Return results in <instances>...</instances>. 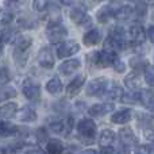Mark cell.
Listing matches in <instances>:
<instances>
[{
    "label": "cell",
    "instance_id": "cell-48",
    "mask_svg": "<svg viewBox=\"0 0 154 154\" xmlns=\"http://www.w3.org/2000/svg\"><path fill=\"white\" fill-rule=\"evenodd\" d=\"M0 154H5V152L4 150H0Z\"/></svg>",
    "mask_w": 154,
    "mask_h": 154
},
{
    "label": "cell",
    "instance_id": "cell-5",
    "mask_svg": "<svg viewBox=\"0 0 154 154\" xmlns=\"http://www.w3.org/2000/svg\"><path fill=\"white\" fill-rule=\"evenodd\" d=\"M69 15H70V19H72L73 23L79 24V26H81V27H88L92 24V19L89 18V15L85 12V10H82V8H80V7L72 8Z\"/></svg>",
    "mask_w": 154,
    "mask_h": 154
},
{
    "label": "cell",
    "instance_id": "cell-38",
    "mask_svg": "<svg viewBox=\"0 0 154 154\" xmlns=\"http://www.w3.org/2000/svg\"><path fill=\"white\" fill-rule=\"evenodd\" d=\"M11 79V75H10V70L7 68H0V87L4 84H7Z\"/></svg>",
    "mask_w": 154,
    "mask_h": 154
},
{
    "label": "cell",
    "instance_id": "cell-18",
    "mask_svg": "<svg viewBox=\"0 0 154 154\" xmlns=\"http://www.w3.org/2000/svg\"><path fill=\"white\" fill-rule=\"evenodd\" d=\"M16 114H18V104L14 103V101H8V103L0 106V116L10 119V118L15 116Z\"/></svg>",
    "mask_w": 154,
    "mask_h": 154
},
{
    "label": "cell",
    "instance_id": "cell-37",
    "mask_svg": "<svg viewBox=\"0 0 154 154\" xmlns=\"http://www.w3.org/2000/svg\"><path fill=\"white\" fill-rule=\"evenodd\" d=\"M14 20V14L10 11H3L0 15V23L2 24H10Z\"/></svg>",
    "mask_w": 154,
    "mask_h": 154
},
{
    "label": "cell",
    "instance_id": "cell-46",
    "mask_svg": "<svg viewBox=\"0 0 154 154\" xmlns=\"http://www.w3.org/2000/svg\"><path fill=\"white\" fill-rule=\"evenodd\" d=\"M80 154H97V153H96L93 149H87V150H82Z\"/></svg>",
    "mask_w": 154,
    "mask_h": 154
},
{
    "label": "cell",
    "instance_id": "cell-16",
    "mask_svg": "<svg viewBox=\"0 0 154 154\" xmlns=\"http://www.w3.org/2000/svg\"><path fill=\"white\" fill-rule=\"evenodd\" d=\"M131 118H133V112L130 109H120L111 116V122L115 125H126L131 120Z\"/></svg>",
    "mask_w": 154,
    "mask_h": 154
},
{
    "label": "cell",
    "instance_id": "cell-2",
    "mask_svg": "<svg viewBox=\"0 0 154 154\" xmlns=\"http://www.w3.org/2000/svg\"><path fill=\"white\" fill-rule=\"evenodd\" d=\"M93 57V64L97 65L100 68H107V66H111L112 64L115 62V60L118 58L116 53L114 51H109V50H100V51H96V53L92 54Z\"/></svg>",
    "mask_w": 154,
    "mask_h": 154
},
{
    "label": "cell",
    "instance_id": "cell-26",
    "mask_svg": "<svg viewBox=\"0 0 154 154\" xmlns=\"http://www.w3.org/2000/svg\"><path fill=\"white\" fill-rule=\"evenodd\" d=\"M112 15H114V11H112L111 5H104V7H101L100 10L97 11L96 18H97L99 23H106Z\"/></svg>",
    "mask_w": 154,
    "mask_h": 154
},
{
    "label": "cell",
    "instance_id": "cell-50",
    "mask_svg": "<svg viewBox=\"0 0 154 154\" xmlns=\"http://www.w3.org/2000/svg\"><path fill=\"white\" fill-rule=\"evenodd\" d=\"M2 12H3V10H2V8H0V15H2Z\"/></svg>",
    "mask_w": 154,
    "mask_h": 154
},
{
    "label": "cell",
    "instance_id": "cell-25",
    "mask_svg": "<svg viewBox=\"0 0 154 154\" xmlns=\"http://www.w3.org/2000/svg\"><path fill=\"white\" fill-rule=\"evenodd\" d=\"M46 152L49 154H61L64 152V145L58 139H50L46 143Z\"/></svg>",
    "mask_w": 154,
    "mask_h": 154
},
{
    "label": "cell",
    "instance_id": "cell-33",
    "mask_svg": "<svg viewBox=\"0 0 154 154\" xmlns=\"http://www.w3.org/2000/svg\"><path fill=\"white\" fill-rule=\"evenodd\" d=\"M108 37L114 38V39H116V41H122V42H125V30L119 26H115L109 30Z\"/></svg>",
    "mask_w": 154,
    "mask_h": 154
},
{
    "label": "cell",
    "instance_id": "cell-13",
    "mask_svg": "<svg viewBox=\"0 0 154 154\" xmlns=\"http://www.w3.org/2000/svg\"><path fill=\"white\" fill-rule=\"evenodd\" d=\"M84 82H85V76L80 75V76L75 77V79H73L72 81L68 84V87H66V95L69 96V97H73V96H76L77 93L80 92V89L82 88Z\"/></svg>",
    "mask_w": 154,
    "mask_h": 154
},
{
    "label": "cell",
    "instance_id": "cell-14",
    "mask_svg": "<svg viewBox=\"0 0 154 154\" xmlns=\"http://www.w3.org/2000/svg\"><path fill=\"white\" fill-rule=\"evenodd\" d=\"M119 138L120 142H122L125 146H131V145H135L137 143V137L134 134V131L131 130L130 127H123L120 128L119 131Z\"/></svg>",
    "mask_w": 154,
    "mask_h": 154
},
{
    "label": "cell",
    "instance_id": "cell-8",
    "mask_svg": "<svg viewBox=\"0 0 154 154\" xmlns=\"http://www.w3.org/2000/svg\"><path fill=\"white\" fill-rule=\"evenodd\" d=\"M32 45V39L29 35H16L14 39V51L16 53H27Z\"/></svg>",
    "mask_w": 154,
    "mask_h": 154
},
{
    "label": "cell",
    "instance_id": "cell-21",
    "mask_svg": "<svg viewBox=\"0 0 154 154\" xmlns=\"http://www.w3.org/2000/svg\"><path fill=\"white\" fill-rule=\"evenodd\" d=\"M19 131V127L8 122H0V138H8L15 135Z\"/></svg>",
    "mask_w": 154,
    "mask_h": 154
},
{
    "label": "cell",
    "instance_id": "cell-11",
    "mask_svg": "<svg viewBox=\"0 0 154 154\" xmlns=\"http://www.w3.org/2000/svg\"><path fill=\"white\" fill-rule=\"evenodd\" d=\"M23 95L26 99L31 101H37L41 97V87L34 82H27L23 87Z\"/></svg>",
    "mask_w": 154,
    "mask_h": 154
},
{
    "label": "cell",
    "instance_id": "cell-39",
    "mask_svg": "<svg viewBox=\"0 0 154 154\" xmlns=\"http://www.w3.org/2000/svg\"><path fill=\"white\" fill-rule=\"evenodd\" d=\"M35 138L39 142H45L48 141V130L45 127H39L37 131H35Z\"/></svg>",
    "mask_w": 154,
    "mask_h": 154
},
{
    "label": "cell",
    "instance_id": "cell-28",
    "mask_svg": "<svg viewBox=\"0 0 154 154\" xmlns=\"http://www.w3.org/2000/svg\"><path fill=\"white\" fill-rule=\"evenodd\" d=\"M16 96V91L11 85H3V88L0 89V101H5L8 99H12Z\"/></svg>",
    "mask_w": 154,
    "mask_h": 154
},
{
    "label": "cell",
    "instance_id": "cell-19",
    "mask_svg": "<svg viewBox=\"0 0 154 154\" xmlns=\"http://www.w3.org/2000/svg\"><path fill=\"white\" fill-rule=\"evenodd\" d=\"M139 101H141L146 108L154 109V91H152V89L139 91Z\"/></svg>",
    "mask_w": 154,
    "mask_h": 154
},
{
    "label": "cell",
    "instance_id": "cell-43",
    "mask_svg": "<svg viewBox=\"0 0 154 154\" xmlns=\"http://www.w3.org/2000/svg\"><path fill=\"white\" fill-rule=\"evenodd\" d=\"M146 37L149 38V41L154 45V26L149 27V30H147V32H146Z\"/></svg>",
    "mask_w": 154,
    "mask_h": 154
},
{
    "label": "cell",
    "instance_id": "cell-23",
    "mask_svg": "<svg viewBox=\"0 0 154 154\" xmlns=\"http://www.w3.org/2000/svg\"><path fill=\"white\" fill-rule=\"evenodd\" d=\"M46 91H48L50 95H58L62 91V82L58 77H53L46 82Z\"/></svg>",
    "mask_w": 154,
    "mask_h": 154
},
{
    "label": "cell",
    "instance_id": "cell-6",
    "mask_svg": "<svg viewBox=\"0 0 154 154\" xmlns=\"http://www.w3.org/2000/svg\"><path fill=\"white\" fill-rule=\"evenodd\" d=\"M80 50V45L76 41H65V42L60 43L57 48V56L58 58H68V57L76 54Z\"/></svg>",
    "mask_w": 154,
    "mask_h": 154
},
{
    "label": "cell",
    "instance_id": "cell-49",
    "mask_svg": "<svg viewBox=\"0 0 154 154\" xmlns=\"http://www.w3.org/2000/svg\"><path fill=\"white\" fill-rule=\"evenodd\" d=\"M127 2H137V0H127Z\"/></svg>",
    "mask_w": 154,
    "mask_h": 154
},
{
    "label": "cell",
    "instance_id": "cell-45",
    "mask_svg": "<svg viewBox=\"0 0 154 154\" xmlns=\"http://www.w3.org/2000/svg\"><path fill=\"white\" fill-rule=\"evenodd\" d=\"M146 137H147V138H150V139H153V141H154V128H153V130L146 131Z\"/></svg>",
    "mask_w": 154,
    "mask_h": 154
},
{
    "label": "cell",
    "instance_id": "cell-20",
    "mask_svg": "<svg viewBox=\"0 0 154 154\" xmlns=\"http://www.w3.org/2000/svg\"><path fill=\"white\" fill-rule=\"evenodd\" d=\"M114 141H115V133L112 130H108V128L103 130L100 133V135H99V145L101 147L111 146L114 143Z\"/></svg>",
    "mask_w": 154,
    "mask_h": 154
},
{
    "label": "cell",
    "instance_id": "cell-34",
    "mask_svg": "<svg viewBox=\"0 0 154 154\" xmlns=\"http://www.w3.org/2000/svg\"><path fill=\"white\" fill-rule=\"evenodd\" d=\"M120 100L125 104H133L137 103L139 100V93H134V92H128V93H123Z\"/></svg>",
    "mask_w": 154,
    "mask_h": 154
},
{
    "label": "cell",
    "instance_id": "cell-7",
    "mask_svg": "<svg viewBox=\"0 0 154 154\" xmlns=\"http://www.w3.org/2000/svg\"><path fill=\"white\" fill-rule=\"evenodd\" d=\"M38 64L45 69H51L54 66V56L50 48L45 46L38 53Z\"/></svg>",
    "mask_w": 154,
    "mask_h": 154
},
{
    "label": "cell",
    "instance_id": "cell-29",
    "mask_svg": "<svg viewBox=\"0 0 154 154\" xmlns=\"http://www.w3.org/2000/svg\"><path fill=\"white\" fill-rule=\"evenodd\" d=\"M125 84H126V87L128 88V89H131V91H134V89H137L138 88V85H139V76H138V73H130L127 77L125 79Z\"/></svg>",
    "mask_w": 154,
    "mask_h": 154
},
{
    "label": "cell",
    "instance_id": "cell-17",
    "mask_svg": "<svg viewBox=\"0 0 154 154\" xmlns=\"http://www.w3.org/2000/svg\"><path fill=\"white\" fill-rule=\"evenodd\" d=\"M18 119L24 123H32L37 120V112L30 107H23L18 111Z\"/></svg>",
    "mask_w": 154,
    "mask_h": 154
},
{
    "label": "cell",
    "instance_id": "cell-42",
    "mask_svg": "<svg viewBox=\"0 0 154 154\" xmlns=\"http://www.w3.org/2000/svg\"><path fill=\"white\" fill-rule=\"evenodd\" d=\"M146 10H147L146 3L139 2L138 4H137V12H138V15H139V16H143L145 14H146Z\"/></svg>",
    "mask_w": 154,
    "mask_h": 154
},
{
    "label": "cell",
    "instance_id": "cell-44",
    "mask_svg": "<svg viewBox=\"0 0 154 154\" xmlns=\"http://www.w3.org/2000/svg\"><path fill=\"white\" fill-rule=\"evenodd\" d=\"M101 154H118V153L114 147L107 146V147H103V149H101Z\"/></svg>",
    "mask_w": 154,
    "mask_h": 154
},
{
    "label": "cell",
    "instance_id": "cell-40",
    "mask_svg": "<svg viewBox=\"0 0 154 154\" xmlns=\"http://www.w3.org/2000/svg\"><path fill=\"white\" fill-rule=\"evenodd\" d=\"M137 154H154V145H141L137 149Z\"/></svg>",
    "mask_w": 154,
    "mask_h": 154
},
{
    "label": "cell",
    "instance_id": "cell-4",
    "mask_svg": "<svg viewBox=\"0 0 154 154\" xmlns=\"http://www.w3.org/2000/svg\"><path fill=\"white\" fill-rule=\"evenodd\" d=\"M77 131L82 137V139L87 138L88 142H92L96 134V123L92 119H82L77 125Z\"/></svg>",
    "mask_w": 154,
    "mask_h": 154
},
{
    "label": "cell",
    "instance_id": "cell-41",
    "mask_svg": "<svg viewBox=\"0 0 154 154\" xmlns=\"http://www.w3.org/2000/svg\"><path fill=\"white\" fill-rule=\"evenodd\" d=\"M112 66H114V69L116 70L118 73H123L125 72V69H126V65H125V62L123 61H120L119 58H116L115 60V62L112 64Z\"/></svg>",
    "mask_w": 154,
    "mask_h": 154
},
{
    "label": "cell",
    "instance_id": "cell-47",
    "mask_svg": "<svg viewBox=\"0 0 154 154\" xmlns=\"http://www.w3.org/2000/svg\"><path fill=\"white\" fill-rule=\"evenodd\" d=\"M3 46H4V41H3V38L0 37V50L3 49Z\"/></svg>",
    "mask_w": 154,
    "mask_h": 154
},
{
    "label": "cell",
    "instance_id": "cell-31",
    "mask_svg": "<svg viewBox=\"0 0 154 154\" xmlns=\"http://www.w3.org/2000/svg\"><path fill=\"white\" fill-rule=\"evenodd\" d=\"M4 7L7 8L10 12H15V11H19L23 5V0H4Z\"/></svg>",
    "mask_w": 154,
    "mask_h": 154
},
{
    "label": "cell",
    "instance_id": "cell-24",
    "mask_svg": "<svg viewBox=\"0 0 154 154\" xmlns=\"http://www.w3.org/2000/svg\"><path fill=\"white\" fill-rule=\"evenodd\" d=\"M122 95H123V91L119 85H112L111 88H107L103 93L104 99H107V100H116V99L122 97Z\"/></svg>",
    "mask_w": 154,
    "mask_h": 154
},
{
    "label": "cell",
    "instance_id": "cell-27",
    "mask_svg": "<svg viewBox=\"0 0 154 154\" xmlns=\"http://www.w3.org/2000/svg\"><path fill=\"white\" fill-rule=\"evenodd\" d=\"M49 23H60L61 20V11L60 7L56 4H51L49 7Z\"/></svg>",
    "mask_w": 154,
    "mask_h": 154
},
{
    "label": "cell",
    "instance_id": "cell-30",
    "mask_svg": "<svg viewBox=\"0 0 154 154\" xmlns=\"http://www.w3.org/2000/svg\"><path fill=\"white\" fill-rule=\"evenodd\" d=\"M130 66L134 69V72H139V70H142L143 69L145 70V68L147 66V64H146V61H145L143 58H141V57H134V58H131L130 60Z\"/></svg>",
    "mask_w": 154,
    "mask_h": 154
},
{
    "label": "cell",
    "instance_id": "cell-15",
    "mask_svg": "<svg viewBox=\"0 0 154 154\" xmlns=\"http://www.w3.org/2000/svg\"><path fill=\"white\" fill-rule=\"evenodd\" d=\"M101 41V32L97 29H91L82 37V42L85 46H95Z\"/></svg>",
    "mask_w": 154,
    "mask_h": 154
},
{
    "label": "cell",
    "instance_id": "cell-12",
    "mask_svg": "<svg viewBox=\"0 0 154 154\" xmlns=\"http://www.w3.org/2000/svg\"><path fill=\"white\" fill-rule=\"evenodd\" d=\"M80 66H81V62H80V60L72 58V60H66V61L62 62V64L60 65L58 70L62 73V75L68 76V75H72V73H75L76 70H79Z\"/></svg>",
    "mask_w": 154,
    "mask_h": 154
},
{
    "label": "cell",
    "instance_id": "cell-1",
    "mask_svg": "<svg viewBox=\"0 0 154 154\" xmlns=\"http://www.w3.org/2000/svg\"><path fill=\"white\" fill-rule=\"evenodd\" d=\"M68 37V30L61 23H48L46 38L50 43H60Z\"/></svg>",
    "mask_w": 154,
    "mask_h": 154
},
{
    "label": "cell",
    "instance_id": "cell-22",
    "mask_svg": "<svg viewBox=\"0 0 154 154\" xmlns=\"http://www.w3.org/2000/svg\"><path fill=\"white\" fill-rule=\"evenodd\" d=\"M133 14L134 11L130 5H123V7L118 8L116 11H114V18L120 22H125V20H128L133 16Z\"/></svg>",
    "mask_w": 154,
    "mask_h": 154
},
{
    "label": "cell",
    "instance_id": "cell-32",
    "mask_svg": "<svg viewBox=\"0 0 154 154\" xmlns=\"http://www.w3.org/2000/svg\"><path fill=\"white\" fill-rule=\"evenodd\" d=\"M18 26H20L22 29H35L37 22L30 16H22L18 19Z\"/></svg>",
    "mask_w": 154,
    "mask_h": 154
},
{
    "label": "cell",
    "instance_id": "cell-3",
    "mask_svg": "<svg viewBox=\"0 0 154 154\" xmlns=\"http://www.w3.org/2000/svg\"><path fill=\"white\" fill-rule=\"evenodd\" d=\"M107 85H108V80L106 77L93 79L87 84L85 93L88 96H101L104 93V91L107 89Z\"/></svg>",
    "mask_w": 154,
    "mask_h": 154
},
{
    "label": "cell",
    "instance_id": "cell-35",
    "mask_svg": "<svg viewBox=\"0 0 154 154\" xmlns=\"http://www.w3.org/2000/svg\"><path fill=\"white\" fill-rule=\"evenodd\" d=\"M143 73H145V81H146L149 85L154 87V66L147 65V66L145 68Z\"/></svg>",
    "mask_w": 154,
    "mask_h": 154
},
{
    "label": "cell",
    "instance_id": "cell-10",
    "mask_svg": "<svg viewBox=\"0 0 154 154\" xmlns=\"http://www.w3.org/2000/svg\"><path fill=\"white\" fill-rule=\"evenodd\" d=\"M114 111V104L112 103H103V104H93L88 108V114L91 116H103L108 112Z\"/></svg>",
    "mask_w": 154,
    "mask_h": 154
},
{
    "label": "cell",
    "instance_id": "cell-9",
    "mask_svg": "<svg viewBox=\"0 0 154 154\" xmlns=\"http://www.w3.org/2000/svg\"><path fill=\"white\" fill-rule=\"evenodd\" d=\"M128 35L133 39L134 43H142L146 38V31H145L143 26L139 23H134L128 29Z\"/></svg>",
    "mask_w": 154,
    "mask_h": 154
},
{
    "label": "cell",
    "instance_id": "cell-36",
    "mask_svg": "<svg viewBox=\"0 0 154 154\" xmlns=\"http://www.w3.org/2000/svg\"><path fill=\"white\" fill-rule=\"evenodd\" d=\"M49 7V0H32V8L38 12H42Z\"/></svg>",
    "mask_w": 154,
    "mask_h": 154
}]
</instances>
